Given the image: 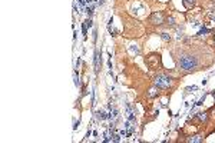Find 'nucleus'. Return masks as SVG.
Returning a JSON list of instances; mask_svg holds the SVG:
<instances>
[{"label":"nucleus","instance_id":"f257e3e1","mask_svg":"<svg viewBox=\"0 0 215 143\" xmlns=\"http://www.w3.org/2000/svg\"><path fill=\"white\" fill-rule=\"evenodd\" d=\"M171 77H168L165 74H158L156 77H155V86L158 87V89H168L169 85H171Z\"/></svg>","mask_w":215,"mask_h":143},{"label":"nucleus","instance_id":"f03ea898","mask_svg":"<svg viewBox=\"0 0 215 143\" xmlns=\"http://www.w3.org/2000/svg\"><path fill=\"white\" fill-rule=\"evenodd\" d=\"M151 23L154 24H162L163 23V13L162 12H158V13H154L151 16Z\"/></svg>","mask_w":215,"mask_h":143},{"label":"nucleus","instance_id":"7ed1b4c3","mask_svg":"<svg viewBox=\"0 0 215 143\" xmlns=\"http://www.w3.org/2000/svg\"><path fill=\"white\" fill-rule=\"evenodd\" d=\"M99 69H101V53L99 50L95 52V73H99Z\"/></svg>","mask_w":215,"mask_h":143},{"label":"nucleus","instance_id":"20e7f679","mask_svg":"<svg viewBox=\"0 0 215 143\" xmlns=\"http://www.w3.org/2000/svg\"><path fill=\"white\" fill-rule=\"evenodd\" d=\"M189 142H202V139L199 136H194V137L189 139Z\"/></svg>","mask_w":215,"mask_h":143},{"label":"nucleus","instance_id":"39448f33","mask_svg":"<svg viewBox=\"0 0 215 143\" xmlns=\"http://www.w3.org/2000/svg\"><path fill=\"white\" fill-rule=\"evenodd\" d=\"M162 39L163 40H169V39H171V36H168L167 33H162Z\"/></svg>","mask_w":215,"mask_h":143}]
</instances>
